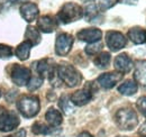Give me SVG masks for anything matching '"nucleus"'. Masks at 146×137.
Returning a JSON list of instances; mask_svg holds the SVG:
<instances>
[{"instance_id":"f257e3e1","label":"nucleus","mask_w":146,"mask_h":137,"mask_svg":"<svg viewBox=\"0 0 146 137\" xmlns=\"http://www.w3.org/2000/svg\"><path fill=\"white\" fill-rule=\"evenodd\" d=\"M56 73L58 75V78L70 88L79 86L82 81V75L81 73L74 68L71 64H60L56 68Z\"/></svg>"},{"instance_id":"f03ea898","label":"nucleus","mask_w":146,"mask_h":137,"mask_svg":"<svg viewBox=\"0 0 146 137\" xmlns=\"http://www.w3.org/2000/svg\"><path fill=\"white\" fill-rule=\"evenodd\" d=\"M115 122L123 130H133L138 125V117L131 108H121L115 114Z\"/></svg>"},{"instance_id":"7ed1b4c3","label":"nucleus","mask_w":146,"mask_h":137,"mask_svg":"<svg viewBox=\"0 0 146 137\" xmlns=\"http://www.w3.org/2000/svg\"><path fill=\"white\" fill-rule=\"evenodd\" d=\"M82 17H83V9L74 2L64 3L61 7L60 11L57 13V19L62 24H70L81 19Z\"/></svg>"},{"instance_id":"20e7f679","label":"nucleus","mask_w":146,"mask_h":137,"mask_svg":"<svg viewBox=\"0 0 146 137\" xmlns=\"http://www.w3.org/2000/svg\"><path fill=\"white\" fill-rule=\"evenodd\" d=\"M17 108L25 118H33L39 112V99L36 96H24L18 100Z\"/></svg>"},{"instance_id":"39448f33","label":"nucleus","mask_w":146,"mask_h":137,"mask_svg":"<svg viewBox=\"0 0 146 137\" xmlns=\"http://www.w3.org/2000/svg\"><path fill=\"white\" fill-rule=\"evenodd\" d=\"M19 122L20 120L15 111L0 108V130L1 132H10L17 128Z\"/></svg>"},{"instance_id":"423d86ee","label":"nucleus","mask_w":146,"mask_h":137,"mask_svg":"<svg viewBox=\"0 0 146 137\" xmlns=\"http://www.w3.org/2000/svg\"><path fill=\"white\" fill-rule=\"evenodd\" d=\"M10 74H11V80L14 81V83L19 86H27V83L29 82L32 78L31 70L19 64H13Z\"/></svg>"},{"instance_id":"0eeeda50","label":"nucleus","mask_w":146,"mask_h":137,"mask_svg":"<svg viewBox=\"0 0 146 137\" xmlns=\"http://www.w3.org/2000/svg\"><path fill=\"white\" fill-rule=\"evenodd\" d=\"M73 42H74V38L72 35L68 34V33L58 34L55 41V53L60 56L68 55L72 49Z\"/></svg>"},{"instance_id":"6e6552de","label":"nucleus","mask_w":146,"mask_h":137,"mask_svg":"<svg viewBox=\"0 0 146 137\" xmlns=\"http://www.w3.org/2000/svg\"><path fill=\"white\" fill-rule=\"evenodd\" d=\"M106 43L107 46L110 49V51L117 52L126 46L127 39L125 35L117 31H109L106 34Z\"/></svg>"},{"instance_id":"1a4fd4ad","label":"nucleus","mask_w":146,"mask_h":137,"mask_svg":"<svg viewBox=\"0 0 146 137\" xmlns=\"http://www.w3.org/2000/svg\"><path fill=\"white\" fill-rule=\"evenodd\" d=\"M123 76L124 74L119 72H108V73L101 74L97 81L104 89H111L123 79Z\"/></svg>"},{"instance_id":"9d476101","label":"nucleus","mask_w":146,"mask_h":137,"mask_svg":"<svg viewBox=\"0 0 146 137\" xmlns=\"http://www.w3.org/2000/svg\"><path fill=\"white\" fill-rule=\"evenodd\" d=\"M51 60L48 59H44V60H40L38 61L36 64V70L39 74L40 78H48V80H53L55 76V71L56 68L53 64H51Z\"/></svg>"},{"instance_id":"9b49d317","label":"nucleus","mask_w":146,"mask_h":137,"mask_svg":"<svg viewBox=\"0 0 146 137\" xmlns=\"http://www.w3.org/2000/svg\"><path fill=\"white\" fill-rule=\"evenodd\" d=\"M113 67L117 72L125 74V73L130 72V70L134 67V63H133V60L126 53H121L118 56H116V59L113 61Z\"/></svg>"},{"instance_id":"f8f14e48","label":"nucleus","mask_w":146,"mask_h":137,"mask_svg":"<svg viewBox=\"0 0 146 137\" xmlns=\"http://www.w3.org/2000/svg\"><path fill=\"white\" fill-rule=\"evenodd\" d=\"M92 99V91L89 88H83L81 90H78L73 92L70 97V100L74 106H84L89 103Z\"/></svg>"},{"instance_id":"ddd939ff","label":"nucleus","mask_w":146,"mask_h":137,"mask_svg":"<svg viewBox=\"0 0 146 137\" xmlns=\"http://www.w3.org/2000/svg\"><path fill=\"white\" fill-rule=\"evenodd\" d=\"M76 37L82 42H87L91 44V43L99 42L101 39L102 32L98 28H84V29H81L76 34Z\"/></svg>"},{"instance_id":"4468645a","label":"nucleus","mask_w":146,"mask_h":137,"mask_svg":"<svg viewBox=\"0 0 146 137\" xmlns=\"http://www.w3.org/2000/svg\"><path fill=\"white\" fill-rule=\"evenodd\" d=\"M57 20L52 16L45 15L37 20V27L43 33H52L57 28Z\"/></svg>"},{"instance_id":"2eb2a0df","label":"nucleus","mask_w":146,"mask_h":137,"mask_svg":"<svg viewBox=\"0 0 146 137\" xmlns=\"http://www.w3.org/2000/svg\"><path fill=\"white\" fill-rule=\"evenodd\" d=\"M20 14H21L23 18L26 21L32 23V21H34L38 17L39 10H38L37 5L33 3V2H26V3L21 5V7H20Z\"/></svg>"},{"instance_id":"dca6fc26","label":"nucleus","mask_w":146,"mask_h":137,"mask_svg":"<svg viewBox=\"0 0 146 137\" xmlns=\"http://www.w3.org/2000/svg\"><path fill=\"white\" fill-rule=\"evenodd\" d=\"M134 81L136 83H139L143 88L146 89V61L139 60L135 64L134 71Z\"/></svg>"},{"instance_id":"f3484780","label":"nucleus","mask_w":146,"mask_h":137,"mask_svg":"<svg viewBox=\"0 0 146 137\" xmlns=\"http://www.w3.org/2000/svg\"><path fill=\"white\" fill-rule=\"evenodd\" d=\"M127 35L134 44L139 45V44H143L146 42V29L139 27V26L131 27L128 31Z\"/></svg>"},{"instance_id":"a211bd4d","label":"nucleus","mask_w":146,"mask_h":137,"mask_svg":"<svg viewBox=\"0 0 146 137\" xmlns=\"http://www.w3.org/2000/svg\"><path fill=\"white\" fill-rule=\"evenodd\" d=\"M45 119L48 122L50 126H52V127H57V126H60V125L62 124L63 117H62V114H61L57 109H55V108H50V109L46 111V114H45Z\"/></svg>"},{"instance_id":"6ab92c4d","label":"nucleus","mask_w":146,"mask_h":137,"mask_svg":"<svg viewBox=\"0 0 146 137\" xmlns=\"http://www.w3.org/2000/svg\"><path fill=\"white\" fill-rule=\"evenodd\" d=\"M25 38L27 42H29L32 44V46L38 45L40 43V39H42L39 31L34 26H27L26 32H25Z\"/></svg>"},{"instance_id":"aec40b11","label":"nucleus","mask_w":146,"mask_h":137,"mask_svg":"<svg viewBox=\"0 0 146 137\" xmlns=\"http://www.w3.org/2000/svg\"><path fill=\"white\" fill-rule=\"evenodd\" d=\"M138 86L134 80H126L118 86V91L124 96H133L137 92Z\"/></svg>"},{"instance_id":"412c9836","label":"nucleus","mask_w":146,"mask_h":137,"mask_svg":"<svg viewBox=\"0 0 146 137\" xmlns=\"http://www.w3.org/2000/svg\"><path fill=\"white\" fill-rule=\"evenodd\" d=\"M31 49H32V44H31L29 42L25 41V42L20 43L18 46H17V49H16V51H15V54H16V56L18 57L19 60L26 61V60L29 57Z\"/></svg>"},{"instance_id":"4be33fe9","label":"nucleus","mask_w":146,"mask_h":137,"mask_svg":"<svg viewBox=\"0 0 146 137\" xmlns=\"http://www.w3.org/2000/svg\"><path fill=\"white\" fill-rule=\"evenodd\" d=\"M110 59H111V56H110L109 53H107V52H101V53H99V54L94 57L93 63H94V65H96L97 68H106L109 65Z\"/></svg>"},{"instance_id":"5701e85b","label":"nucleus","mask_w":146,"mask_h":137,"mask_svg":"<svg viewBox=\"0 0 146 137\" xmlns=\"http://www.w3.org/2000/svg\"><path fill=\"white\" fill-rule=\"evenodd\" d=\"M99 10H100V9H99V7H98L97 5L91 3V5H89V6L86 7V9H84V11H83V16L86 17L87 21H93L96 18L98 17Z\"/></svg>"},{"instance_id":"b1692460","label":"nucleus","mask_w":146,"mask_h":137,"mask_svg":"<svg viewBox=\"0 0 146 137\" xmlns=\"http://www.w3.org/2000/svg\"><path fill=\"white\" fill-rule=\"evenodd\" d=\"M58 106H60V108L63 110V112L66 114V115H70V114H72L73 111H74L73 103L71 102V100H70V98H69L68 96L61 97V99H60V101H58Z\"/></svg>"},{"instance_id":"393cba45","label":"nucleus","mask_w":146,"mask_h":137,"mask_svg":"<svg viewBox=\"0 0 146 137\" xmlns=\"http://www.w3.org/2000/svg\"><path fill=\"white\" fill-rule=\"evenodd\" d=\"M32 130H33V133H34L35 135H47V134L51 133L52 128H51L50 126L43 124V122L37 121V122H35V124L33 125Z\"/></svg>"},{"instance_id":"a878e982","label":"nucleus","mask_w":146,"mask_h":137,"mask_svg":"<svg viewBox=\"0 0 146 137\" xmlns=\"http://www.w3.org/2000/svg\"><path fill=\"white\" fill-rule=\"evenodd\" d=\"M101 50H102V44H101L100 41H99V42L89 44V45L86 47L84 51H86V53H87L88 55H97Z\"/></svg>"},{"instance_id":"bb28decb","label":"nucleus","mask_w":146,"mask_h":137,"mask_svg":"<svg viewBox=\"0 0 146 137\" xmlns=\"http://www.w3.org/2000/svg\"><path fill=\"white\" fill-rule=\"evenodd\" d=\"M42 84H43V78H40V76H32L29 82L27 83V88H28L29 91H34V90L38 89Z\"/></svg>"},{"instance_id":"cd10ccee","label":"nucleus","mask_w":146,"mask_h":137,"mask_svg":"<svg viewBox=\"0 0 146 137\" xmlns=\"http://www.w3.org/2000/svg\"><path fill=\"white\" fill-rule=\"evenodd\" d=\"M13 55V49L9 45L0 44V59H8Z\"/></svg>"},{"instance_id":"c85d7f7f","label":"nucleus","mask_w":146,"mask_h":137,"mask_svg":"<svg viewBox=\"0 0 146 137\" xmlns=\"http://www.w3.org/2000/svg\"><path fill=\"white\" fill-rule=\"evenodd\" d=\"M136 107L137 109L141 111V114L146 117V96L144 97H141L137 101H136Z\"/></svg>"},{"instance_id":"c756f323","label":"nucleus","mask_w":146,"mask_h":137,"mask_svg":"<svg viewBox=\"0 0 146 137\" xmlns=\"http://www.w3.org/2000/svg\"><path fill=\"white\" fill-rule=\"evenodd\" d=\"M116 2H117V0H100L99 5H97V6L99 7L100 10H106V9L111 8Z\"/></svg>"},{"instance_id":"7c9ffc66","label":"nucleus","mask_w":146,"mask_h":137,"mask_svg":"<svg viewBox=\"0 0 146 137\" xmlns=\"http://www.w3.org/2000/svg\"><path fill=\"white\" fill-rule=\"evenodd\" d=\"M138 135L142 137H146V121L141 126V128L138 129Z\"/></svg>"},{"instance_id":"2f4dec72","label":"nucleus","mask_w":146,"mask_h":137,"mask_svg":"<svg viewBox=\"0 0 146 137\" xmlns=\"http://www.w3.org/2000/svg\"><path fill=\"white\" fill-rule=\"evenodd\" d=\"M138 0H117V2L119 3H124V5H136Z\"/></svg>"},{"instance_id":"473e14b6","label":"nucleus","mask_w":146,"mask_h":137,"mask_svg":"<svg viewBox=\"0 0 146 137\" xmlns=\"http://www.w3.org/2000/svg\"><path fill=\"white\" fill-rule=\"evenodd\" d=\"M13 137H26V130L25 129H20Z\"/></svg>"},{"instance_id":"72a5a7b5","label":"nucleus","mask_w":146,"mask_h":137,"mask_svg":"<svg viewBox=\"0 0 146 137\" xmlns=\"http://www.w3.org/2000/svg\"><path fill=\"white\" fill-rule=\"evenodd\" d=\"M78 137H93V136H92L90 133H88V132H82L81 134L78 135Z\"/></svg>"},{"instance_id":"f704fd0d","label":"nucleus","mask_w":146,"mask_h":137,"mask_svg":"<svg viewBox=\"0 0 146 137\" xmlns=\"http://www.w3.org/2000/svg\"><path fill=\"white\" fill-rule=\"evenodd\" d=\"M81 1H90V0H81Z\"/></svg>"},{"instance_id":"c9c22d12","label":"nucleus","mask_w":146,"mask_h":137,"mask_svg":"<svg viewBox=\"0 0 146 137\" xmlns=\"http://www.w3.org/2000/svg\"><path fill=\"white\" fill-rule=\"evenodd\" d=\"M7 137H13V136H7Z\"/></svg>"},{"instance_id":"e433bc0d","label":"nucleus","mask_w":146,"mask_h":137,"mask_svg":"<svg viewBox=\"0 0 146 137\" xmlns=\"http://www.w3.org/2000/svg\"><path fill=\"white\" fill-rule=\"evenodd\" d=\"M0 96H1V92H0Z\"/></svg>"}]
</instances>
